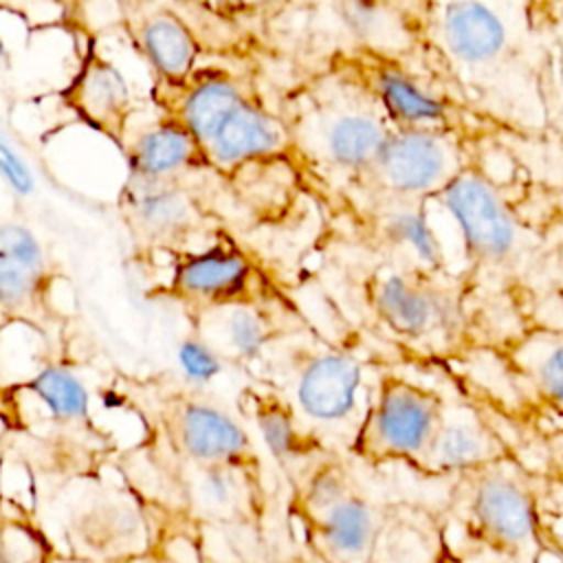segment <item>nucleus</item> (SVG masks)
I'll list each match as a JSON object with an SVG mask.
<instances>
[{
	"label": "nucleus",
	"mask_w": 563,
	"mask_h": 563,
	"mask_svg": "<svg viewBox=\"0 0 563 563\" xmlns=\"http://www.w3.org/2000/svg\"><path fill=\"white\" fill-rule=\"evenodd\" d=\"M512 455H517V451L477 405L446 400L438 435L422 471L462 477Z\"/></svg>",
	"instance_id": "16"
},
{
	"label": "nucleus",
	"mask_w": 563,
	"mask_h": 563,
	"mask_svg": "<svg viewBox=\"0 0 563 563\" xmlns=\"http://www.w3.org/2000/svg\"><path fill=\"white\" fill-rule=\"evenodd\" d=\"M246 471L235 466H196L194 493L209 510H238L246 495Z\"/></svg>",
	"instance_id": "25"
},
{
	"label": "nucleus",
	"mask_w": 563,
	"mask_h": 563,
	"mask_svg": "<svg viewBox=\"0 0 563 563\" xmlns=\"http://www.w3.org/2000/svg\"><path fill=\"white\" fill-rule=\"evenodd\" d=\"M378 519L372 504L347 490L334 504L317 510V532L332 554L347 563L363 561L374 545Z\"/></svg>",
	"instance_id": "23"
},
{
	"label": "nucleus",
	"mask_w": 563,
	"mask_h": 563,
	"mask_svg": "<svg viewBox=\"0 0 563 563\" xmlns=\"http://www.w3.org/2000/svg\"><path fill=\"white\" fill-rule=\"evenodd\" d=\"M119 213L132 242L147 251H187L196 238L222 231L189 178L128 174L119 194Z\"/></svg>",
	"instance_id": "12"
},
{
	"label": "nucleus",
	"mask_w": 563,
	"mask_h": 563,
	"mask_svg": "<svg viewBox=\"0 0 563 563\" xmlns=\"http://www.w3.org/2000/svg\"><path fill=\"white\" fill-rule=\"evenodd\" d=\"M409 35L429 70L526 141L552 134V59L537 2L407 7Z\"/></svg>",
	"instance_id": "1"
},
{
	"label": "nucleus",
	"mask_w": 563,
	"mask_h": 563,
	"mask_svg": "<svg viewBox=\"0 0 563 563\" xmlns=\"http://www.w3.org/2000/svg\"><path fill=\"white\" fill-rule=\"evenodd\" d=\"M550 139H556L559 145H563V95H559L554 103V117H552V134Z\"/></svg>",
	"instance_id": "32"
},
{
	"label": "nucleus",
	"mask_w": 563,
	"mask_h": 563,
	"mask_svg": "<svg viewBox=\"0 0 563 563\" xmlns=\"http://www.w3.org/2000/svg\"><path fill=\"white\" fill-rule=\"evenodd\" d=\"M29 389L62 424L84 422L88 418V391L84 383L64 367L42 369L29 383Z\"/></svg>",
	"instance_id": "24"
},
{
	"label": "nucleus",
	"mask_w": 563,
	"mask_h": 563,
	"mask_svg": "<svg viewBox=\"0 0 563 563\" xmlns=\"http://www.w3.org/2000/svg\"><path fill=\"white\" fill-rule=\"evenodd\" d=\"M178 358H180V365L185 369V374L189 376V380H209L213 378L220 367H222V358L198 336H189L183 345H180V352H178Z\"/></svg>",
	"instance_id": "28"
},
{
	"label": "nucleus",
	"mask_w": 563,
	"mask_h": 563,
	"mask_svg": "<svg viewBox=\"0 0 563 563\" xmlns=\"http://www.w3.org/2000/svg\"><path fill=\"white\" fill-rule=\"evenodd\" d=\"M328 70L361 88L394 130H429L457 136L479 150L504 141H526L433 70H411L385 46L352 44L332 53Z\"/></svg>",
	"instance_id": "4"
},
{
	"label": "nucleus",
	"mask_w": 563,
	"mask_h": 563,
	"mask_svg": "<svg viewBox=\"0 0 563 563\" xmlns=\"http://www.w3.org/2000/svg\"><path fill=\"white\" fill-rule=\"evenodd\" d=\"M66 106L90 128L123 147L132 121V95L121 70L90 48L64 90Z\"/></svg>",
	"instance_id": "18"
},
{
	"label": "nucleus",
	"mask_w": 563,
	"mask_h": 563,
	"mask_svg": "<svg viewBox=\"0 0 563 563\" xmlns=\"http://www.w3.org/2000/svg\"><path fill=\"white\" fill-rule=\"evenodd\" d=\"M169 255L172 273L158 295L178 303L194 319L222 308L266 303L262 264L224 231L209 246Z\"/></svg>",
	"instance_id": "10"
},
{
	"label": "nucleus",
	"mask_w": 563,
	"mask_h": 563,
	"mask_svg": "<svg viewBox=\"0 0 563 563\" xmlns=\"http://www.w3.org/2000/svg\"><path fill=\"white\" fill-rule=\"evenodd\" d=\"M460 499L473 532L501 554L534 559L545 550L543 490L548 477L519 455L457 477Z\"/></svg>",
	"instance_id": "7"
},
{
	"label": "nucleus",
	"mask_w": 563,
	"mask_h": 563,
	"mask_svg": "<svg viewBox=\"0 0 563 563\" xmlns=\"http://www.w3.org/2000/svg\"><path fill=\"white\" fill-rule=\"evenodd\" d=\"M242 407L257 427L268 451L282 464H290L299 460V455H306L310 449H317L319 438L301 427V418L290 400L277 391L255 387L244 389Z\"/></svg>",
	"instance_id": "22"
},
{
	"label": "nucleus",
	"mask_w": 563,
	"mask_h": 563,
	"mask_svg": "<svg viewBox=\"0 0 563 563\" xmlns=\"http://www.w3.org/2000/svg\"><path fill=\"white\" fill-rule=\"evenodd\" d=\"M537 15L552 59L554 103L563 95V2H537Z\"/></svg>",
	"instance_id": "26"
},
{
	"label": "nucleus",
	"mask_w": 563,
	"mask_h": 563,
	"mask_svg": "<svg viewBox=\"0 0 563 563\" xmlns=\"http://www.w3.org/2000/svg\"><path fill=\"white\" fill-rule=\"evenodd\" d=\"M0 163H2V172H4V178L7 183L22 196L31 194L33 189V178L26 169V165L20 161L18 154H13L11 145L7 139L0 141Z\"/></svg>",
	"instance_id": "30"
},
{
	"label": "nucleus",
	"mask_w": 563,
	"mask_h": 563,
	"mask_svg": "<svg viewBox=\"0 0 563 563\" xmlns=\"http://www.w3.org/2000/svg\"><path fill=\"white\" fill-rule=\"evenodd\" d=\"M196 321V334L220 356L251 363L277 339L279 323L266 303L233 306L207 312Z\"/></svg>",
	"instance_id": "21"
},
{
	"label": "nucleus",
	"mask_w": 563,
	"mask_h": 563,
	"mask_svg": "<svg viewBox=\"0 0 563 563\" xmlns=\"http://www.w3.org/2000/svg\"><path fill=\"white\" fill-rule=\"evenodd\" d=\"M125 29L156 75L154 86H178L196 73L198 40L185 20L167 7L141 9L128 18Z\"/></svg>",
	"instance_id": "19"
},
{
	"label": "nucleus",
	"mask_w": 563,
	"mask_h": 563,
	"mask_svg": "<svg viewBox=\"0 0 563 563\" xmlns=\"http://www.w3.org/2000/svg\"><path fill=\"white\" fill-rule=\"evenodd\" d=\"M147 400L163 435L176 455L194 466L255 464V451L246 429L220 405L196 394L191 387H150Z\"/></svg>",
	"instance_id": "11"
},
{
	"label": "nucleus",
	"mask_w": 563,
	"mask_h": 563,
	"mask_svg": "<svg viewBox=\"0 0 563 563\" xmlns=\"http://www.w3.org/2000/svg\"><path fill=\"white\" fill-rule=\"evenodd\" d=\"M363 372V363L347 352L295 350L288 358V400L312 427L350 424L361 409Z\"/></svg>",
	"instance_id": "15"
},
{
	"label": "nucleus",
	"mask_w": 563,
	"mask_h": 563,
	"mask_svg": "<svg viewBox=\"0 0 563 563\" xmlns=\"http://www.w3.org/2000/svg\"><path fill=\"white\" fill-rule=\"evenodd\" d=\"M51 266L40 240L20 222L0 229V299L4 321L40 323L48 317Z\"/></svg>",
	"instance_id": "17"
},
{
	"label": "nucleus",
	"mask_w": 563,
	"mask_h": 563,
	"mask_svg": "<svg viewBox=\"0 0 563 563\" xmlns=\"http://www.w3.org/2000/svg\"><path fill=\"white\" fill-rule=\"evenodd\" d=\"M550 545H552V552H554L552 556H556V559L563 563V543H561V541H556V539H554V541L545 539V548H550Z\"/></svg>",
	"instance_id": "33"
},
{
	"label": "nucleus",
	"mask_w": 563,
	"mask_h": 563,
	"mask_svg": "<svg viewBox=\"0 0 563 563\" xmlns=\"http://www.w3.org/2000/svg\"><path fill=\"white\" fill-rule=\"evenodd\" d=\"M161 117L176 121L198 143L211 172L233 176L249 165L290 161L308 169L292 132L271 110L246 73L211 66L178 86L154 88Z\"/></svg>",
	"instance_id": "3"
},
{
	"label": "nucleus",
	"mask_w": 563,
	"mask_h": 563,
	"mask_svg": "<svg viewBox=\"0 0 563 563\" xmlns=\"http://www.w3.org/2000/svg\"><path fill=\"white\" fill-rule=\"evenodd\" d=\"M490 350L537 433L563 429V321L532 319Z\"/></svg>",
	"instance_id": "13"
},
{
	"label": "nucleus",
	"mask_w": 563,
	"mask_h": 563,
	"mask_svg": "<svg viewBox=\"0 0 563 563\" xmlns=\"http://www.w3.org/2000/svg\"><path fill=\"white\" fill-rule=\"evenodd\" d=\"M537 211L554 249L563 246V180L534 183Z\"/></svg>",
	"instance_id": "27"
},
{
	"label": "nucleus",
	"mask_w": 563,
	"mask_h": 563,
	"mask_svg": "<svg viewBox=\"0 0 563 563\" xmlns=\"http://www.w3.org/2000/svg\"><path fill=\"white\" fill-rule=\"evenodd\" d=\"M446 398L400 374H383L367 396L350 449L365 462H407L422 471Z\"/></svg>",
	"instance_id": "9"
},
{
	"label": "nucleus",
	"mask_w": 563,
	"mask_h": 563,
	"mask_svg": "<svg viewBox=\"0 0 563 563\" xmlns=\"http://www.w3.org/2000/svg\"><path fill=\"white\" fill-rule=\"evenodd\" d=\"M554 301L563 306V246L554 249Z\"/></svg>",
	"instance_id": "31"
},
{
	"label": "nucleus",
	"mask_w": 563,
	"mask_h": 563,
	"mask_svg": "<svg viewBox=\"0 0 563 563\" xmlns=\"http://www.w3.org/2000/svg\"><path fill=\"white\" fill-rule=\"evenodd\" d=\"M343 229L380 266L446 271L442 244L429 222L427 205L363 202L341 194Z\"/></svg>",
	"instance_id": "14"
},
{
	"label": "nucleus",
	"mask_w": 563,
	"mask_h": 563,
	"mask_svg": "<svg viewBox=\"0 0 563 563\" xmlns=\"http://www.w3.org/2000/svg\"><path fill=\"white\" fill-rule=\"evenodd\" d=\"M121 150L132 176L189 178L209 169L194 136L167 117H158L141 130H130Z\"/></svg>",
	"instance_id": "20"
},
{
	"label": "nucleus",
	"mask_w": 563,
	"mask_h": 563,
	"mask_svg": "<svg viewBox=\"0 0 563 563\" xmlns=\"http://www.w3.org/2000/svg\"><path fill=\"white\" fill-rule=\"evenodd\" d=\"M363 292L372 317L422 352L464 354L482 345L479 288L468 273L378 266Z\"/></svg>",
	"instance_id": "5"
},
{
	"label": "nucleus",
	"mask_w": 563,
	"mask_h": 563,
	"mask_svg": "<svg viewBox=\"0 0 563 563\" xmlns=\"http://www.w3.org/2000/svg\"><path fill=\"white\" fill-rule=\"evenodd\" d=\"M484 150L442 132L391 130L369 167L339 194L363 202L429 205L473 163Z\"/></svg>",
	"instance_id": "8"
},
{
	"label": "nucleus",
	"mask_w": 563,
	"mask_h": 563,
	"mask_svg": "<svg viewBox=\"0 0 563 563\" xmlns=\"http://www.w3.org/2000/svg\"><path fill=\"white\" fill-rule=\"evenodd\" d=\"M284 119L308 169L339 176L343 187L369 167L394 130L361 88L328 68L299 88Z\"/></svg>",
	"instance_id": "6"
},
{
	"label": "nucleus",
	"mask_w": 563,
	"mask_h": 563,
	"mask_svg": "<svg viewBox=\"0 0 563 563\" xmlns=\"http://www.w3.org/2000/svg\"><path fill=\"white\" fill-rule=\"evenodd\" d=\"M539 451H541V473L552 477L556 484L563 486V429L537 435Z\"/></svg>",
	"instance_id": "29"
},
{
	"label": "nucleus",
	"mask_w": 563,
	"mask_h": 563,
	"mask_svg": "<svg viewBox=\"0 0 563 563\" xmlns=\"http://www.w3.org/2000/svg\"><path fill=\"white\" fill-rule=\"evenodd\" d=\"M534 183L512 187L477 161L438 198L457 224L471 279L526 321L539 319V301L554 299V246L539 220Z\"/></svg>",
	"instance_id": "2"
}]
</instances>
